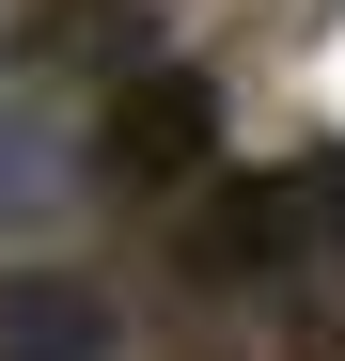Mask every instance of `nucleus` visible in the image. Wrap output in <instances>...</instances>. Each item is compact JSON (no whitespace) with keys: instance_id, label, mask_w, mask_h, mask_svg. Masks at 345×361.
Masks as SVG:
<instances>
[{"instance_id":"nucleus-5","label":"nucleus","mask_w":345,"mask_h":361,"mask_svg":"<svg viewBox=\"0 0 345 361\" xmlns=\"http://www.w3.org/2000/svg\"><path fill=\"white\" fill-rule=\"evenodd\" d=\"M47 204H63V142H47L32 110L0 94V235H16V220H47Z\"/></svg>"},{"instance_id":"nucleus-2","label":"nucleus","mask_w":345,"mask_h":361,"mask_svg":"<svg viewBox=\"0 0 345 361\" xmlns=\"http://www.w3.org/2000/svg\"><path fill=\"white\" fill-rule=\"evenodd\" d=\"M220 157V79L204 63H126L94 110V173L110 189H189V173Z\"/></svg>"},{"instance_id":"nucleus-1","label":"nucleus","mask_w":345,"mask_h":361,"mask_svg":"<svg viewBox=\"0 0 345 361\" xmlns=\"http://www.w3.org/2000/svg\"><path fill=\"white\" fill-rule=\"evenodd\" d=\"M189 252H204V267H267V283L345 267V142L282 157V173H220L204 220H189Z\"/></svg>"},{"instance_id":"nucleus-4","label":"nucleus","mask_w":345,"mask_h":361,"mask_svg":"<svg viewBox=\"0 0 345 361\" xmlns=\"http://www.w3.org/2000/svg\"><path fill=\"white\" fill-rule=\"evenodd\" d=\"M16 47H32V63H79V79H126L157 32H142V0H47V16H32Z\"/></svg>"},{"instance_id":"nucleus-3","label":"nucleus","mask_w":345,"mask_h":361,"mask_svg":"<svg viewBox=\"0 0 345 361\" xmlns=\"http://www.w3.org/2000/svg\"><path fill=\"white\" fill-rule=\"evenodd\" d=\"M0 361H126V314L79 267H32V283H0Z\"/></svg>"}]
</instances>
